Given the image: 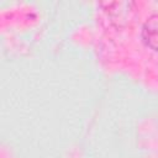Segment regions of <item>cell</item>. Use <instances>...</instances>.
Here are the masks:
<instances>
[{
  "instance_id": "6da1fadb",
  "label": "cell",
  "mask_w": 158,
  "mask_h": 158,
  "mask_svg": "<svg viewBox=\"0 0 158 158\" xmlns=\"http://www.w3.org/2000/svg\"><path fill=\"white\" fill-rule=\"evenodd\" d=\"M142 38L146 46L158 51V15L149 16L142 27Z\"/></svg>"
}]
</instances>
